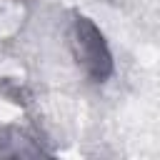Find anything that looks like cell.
Returning <instances> with one entry per match:
<instances>
[{
    "label": "cell",
    "instance_id": "obj_1",
    "mask_svg": "<svg viewBox=\"0 0 160 160\" xmlns=\"http://www.w3.org/2000/svg\"><path fill=\"white\" fill-rule=\"evenodd\" d=\"M70 52L78 62V68H82V72L88 75L90 82H108L115 72V60L110 52V45L105 40V35L100 32V28L82 12H72L70 20Z\"/></svg>",
    "mask_w": 160,
    "mask_h": 160
},
{
    "label": "cell",
    "instance_id": "obj_2",
    "mask_svg": "<svg viewBox=\"0 0 160 160\" xmlns=\"http://www.w3.org/2000/svg\"><path fill=\"white\" fill-rule=\"evenodd\" d=\"M50 152L42 148L40 140H35L22 128H2L0 130V155H45Z\"/></svg>",
    "mask_w": 160,
    "mask_h": 160
}]
</instances>
